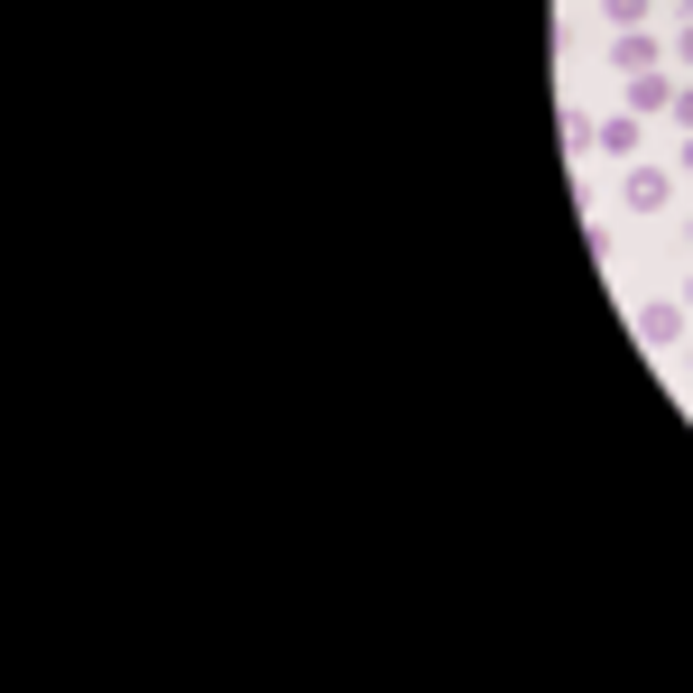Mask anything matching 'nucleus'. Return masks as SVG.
<instances>
[{
    "label": "nucleus",
    "mask_w": 693,
    "mask_h": 693,
    "mask_svg": "<svg viewBox=\"0 0 693 693\" xmlns=\"http://www.w3.org/2000/svg\"><path fill=\"white\" fill-rule=\"evenodd\" d=\"M610 19H648V0H610Z\"/></svg>",
    "instance_id": "f257e3e1"
}]
</instances>
